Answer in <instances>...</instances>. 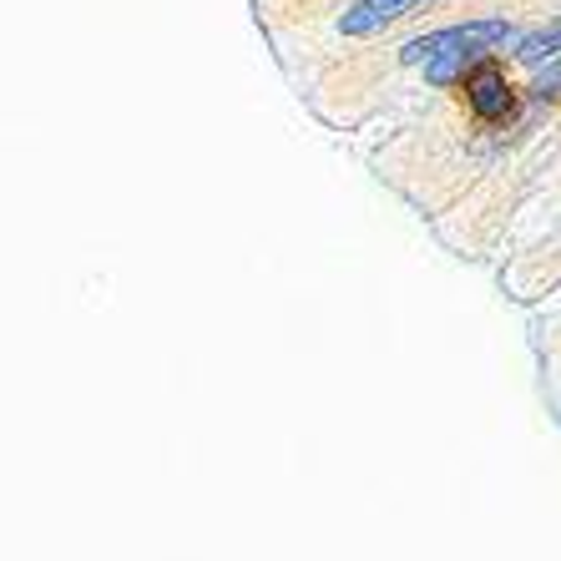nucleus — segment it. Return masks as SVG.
Returning <instances> with one entry per match:
<instances>
[{
    "mask_svg": "<svg viewBox=\"0 0 561 561\" xmlns=\"http://www.w3.org/2000/svg\"><path fill=\"white\" fill-rule=\"evenodd\" d=\"M466 92H470V106H476L485 122H496V117H506V112H511V87H506V77H501V71H491V66L470 77Z\"/></svg>",
    "mask_w": 561,
    "mask_h": 561,
    "instance_id": "7ed1b4c3",
    "label": "nucleus"
},
{
    "mask_svg": "<svg viewBox=\"0 0 561 561\" xmlns=\"http://www.w3.org/2000/svg\"><path fill=\"white\" fill-rule=\"evenodd\" d=\"M536 96H541V102H551V96H561V61H557V66H547V71L536 77Z\"/></svg>",
    "mask_w": 561,
    "mask_h": 561,
    "instance_id": "39448f33",
    "label": "nucleus"
},
{
    "mask_svg": "<svg viewBox=\"0 0 561 561\" xmlns=\"http://www.w3.org/2000/svg\"><path fill=\"white\" fill-rule=\"evenodd\" d=\"M425 0H359V5H350L344 11V36H369V31H379V26H390V21H400V15H410V11H420Z\"/></svg>",
    "mask_w": 561,
    "mask_h": 561,
    "instance_id": "f03ea898",
    "label": "nucleus"
},
{
    "mask_svg": "<svg viewBox=\"0 0 561 561\" xmlns=\"http://www.w3.org/2000/svg\"><path fill=\"white\" fill-rule=\"evenodd\" d=\"M511 41V26L506 21H466V26H450V31H435V36H420L405 46V61L410 66H425V77L435 87L460 77V66L476 61L481 51L491 46H506Z\"/></svg>",
    "mask_w": 561,
    "mask_h": 561,
    "instance_id": "f257e3e1",
    "label": "nucleus"
},
{
    "mask_svg": "<svg viewBox=\"0 0 561 561\" xmlns=\"http://www.w3.org/2000/svg\"><path fill=\"white\" fill-rule=\"evenodd\" d=\"M561 51V15L551 21V26H541V31H531V36H522V46H516V56H522L526 66H541L547 56H557Z\"/></svg>",
    "mask_w": 561,
    "mask_h": 561,
    "instance_id": "20e7f679",
    "label": "nucleus"
}]
</instances>
